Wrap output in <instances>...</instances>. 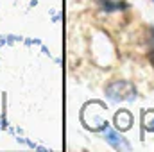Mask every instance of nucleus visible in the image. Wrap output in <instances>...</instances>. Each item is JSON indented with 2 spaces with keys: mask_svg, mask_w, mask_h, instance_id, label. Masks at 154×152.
<instances>
[{
  "mask_svg": "<svg viewBox=\"0 0 154 152\" xmlns=\"http://www.w3.org/2000/svg\"><path fill=\"white\" fill-rule=\"evenodd\" d=\"M106 95L111 100H115V102H120V100H134L136 90L127 81H115V82H111L106 88Z\"/></svg>",
  "mask_w": 154,
  "mask_h": 152,
  "instance_id": "1",
  "label": "nucleus"
},
{
  "mask_svg": "<svg viewBox=\"0 0 154 152\" xmlns=\"http://www.w3.org/2000/svg\"><path fill=\"white\" fill-rule=\"evenodd\" d=\"M104 140H106L113 149H116V150H129V149H131V145H129L120 134H116L113 129H109L108 125L104 127Z\"/></svg>",
  "mask_w": 154,
  "mask_h": 152,
  "instance_id": "2",
  "label": "nucleus"
},
{
  "mask_svg": "<svg viewBox=\"0 0 154 152\" xmlns=\"http://www.w3.org/2000/svg\"><path fill=\"white\" fill-rule=\"evenodd\" d=\"M115 123H116V127H118L120 131H125V129L131 127L133 118H131V114L127 113V111H120V113L115 114Z\"/></svg>",
  "mask_w": 154,
  "mask_h": 152,
  "instance_id": "3",
  "label": "nucleus"
},
{
  "mask_svg": "<svg viewBox=\"0 0 154 152\" xmlns=\"http://www.w3.org/2000/svg\"><path fill=\"white\" fill-rule=\"evenodd\" d=\"M143 127L147 131H154V111L143 113Z\"/></svg>",
  "mask_w": 154,
  "mask_h": 152,
  "instance_id": "4",
  "label": "nucleus"
}]
</instances>
